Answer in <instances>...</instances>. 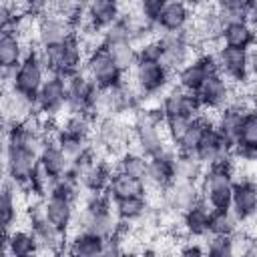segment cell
Here are the masks:
<instances>
[{
  "label": "cell",
  "mask_w": 257,
  "mask_h": 257,
  "mask_svg": "<svg viewBox=\"0 0 257 257\" xmlns=\"http://www.w3.org/2000/svg\"><path fill=\"white\" fill-rule=\"evenodd\" d=\"M30 231L36 237L38 243V251H46V253H58L62 249L64 243V233L62 229H58L56 225H52L48 219H38L30 223Z\"/></svg>",
  "instance_id": "22"
},
{
  "label": "cell",
  "mask_w": 257,
  "mask_h": 257,
  "mask_svg": "<svg viewBox=\"0 0 257 257\" xmlns=\"http://www.w3.org/2000/svg\"><path fill=\"white\" fill-rule=\"evenodd\" d=\"M147 165H149V159H145L143 153H124L120 159H118V171L120 173H126L131 177H137V179H143L145 181V175H147Z\"/></svg>",
  "instance_id": "42"
},
{
  "label": "cell",
  "mask_w": 257,
  "mask_h": 257,
  "mask_svg": "<svg viewBox=\"0 0 257 257\" xmlns=\"http://www.w3.org/2000/svg\"><path fill=\"white\" fill-rule=\"evenodd\" d=\"M191 120L193 118H189V116H167L165 124H167V131H169V135H171V139L175 143L185 135V131L191 124Z\"/></svg>",
  "instance_id": "49"
},
{
  "label": "cell",
  "mask_w": 257,
  "mask_h": 257,
  "mask_svg": "<svg viewBox=\"0 0 257 257\" xmlns=\"http://www.w3.org/2000/svg\"><path fill=\"white\" fill-rule=\"evenodd\" d=\"M135 86L141 94H157L169 82V70L161 60H139L135 64Z\"/></svg>",
  "instance_id": "7"
},
{
  "label": "cell",
  "mask_w": 257,
  "mask_h": 257,
  "mask_svg": "<svg viewBox=\"0 0 257 257\" xmlns=\"http://www.w3.org/2000/svg\"><path fill=\"white\" fill-rule=\"evenodd\" d=\"M197 96H199V102L203 108H221L223 104L229 102L231 88H229V82L225 80V76H221L217 72V74H211L201 84V88L197 90Z\"/></svg>",
  "instance_id": "20"
},
{
  "label": "cell",
  "mask_w": 257,
  "mask_h": 257,
  "mask_svg": "<svg viewBox=\"0 0 257 257\" xmlns=\"http://www.w3.org/2000/svg\"><path fill=\"white\" fill-rule=\"evenodd\" d=\"M195 26H197V30H199V34L203 36L205 42H211V40L221 38L223 28H225V24H223V20L219 18V14H217L215 8H213V10L207 8L205 12H201V14H199V20L195 22Z\"/></svg>",
  "instance_id": "37"
},
{
  "label": "cell",
  "mask_w": 257,
  "mask_h": 257,
  "mask_svg": "<svg viewBox=\"0 0 257 257\" xmlns=\"http://www.w3.org/2000/svg\"><path fill=\"white\" fill-rule=\"evenodd\" d=\"M211 126H213V124H211L207 118H203V116L193 118L191 124L187 126V131H185V135L177 141L179 151H181V153H195L197 147H199V143H201V139L205 137L207 128H211Z\"/></svg>",
  "instance_id": "35"
},
{
  "label": "cell",
  "mask_w": 257,
  "mask_h": 257,
  "mask_svg": "<svg viewBox=\"0 0 257 257\" xmlns=\"http://www.w3.org/2000/svg\"><path fill=\"white\" fill-rule=\"evenodd\" d=\"M82 42L76 36L66 38L64 42L52 44V46H38L36 54L42 60L44 68L52 74L68 76L80 68L82 62Z\"/></svg>",
  "instance_id": "2"
},
{
  "label": "cell",
  "mask_w": 257,
  "mask_h": 257,
  "mask_svg": "<svg viewBox=\"0 0 257 257\" xmlns=\"http://www.w3.org/2000/svg\"><path fill=\"white\" fill-rule=\"evenodd\" d=\"M215 10H217L219 18L223 20V24L243 22V20H247V14H249V2H245V0H217Z\"/></svg>",
  "instance_id": "40"
},
{
  "label": "cell",
  "mask_w": 257,
  "mask_h": 257,
  "mask_svg": "<svg viewBox=\"0 0 257 257\" xmlns=\"http://www.w3.org/2000/svg\"><path fill=\"white\" fill-rule=\"evenodd\" d=\"M147 191V185L143 179L131 177L126 173L116 171L110 179V185L106 189V193L112 197V201L116 199H126V197H143Z\"/></svg>",
  "instance_id": "28"
},
{
  "label": "cell",
  "mask_w": 257,
  "mask_h": 257,
  "mask_svg": "<svg viewBox=\"0 0 257 257\" xmlns=\"http://www.w3.org/2000/svg\"><path fill=\"white\" fill-rule=\"evenodd\" d=\"M233 151H235L239 157L247 159V161H257V145H253V147H249V149H241V147H235Z\"/></svg>",
  "instance_id": "52"
},
{
  "label": "cell",
  "mask_w": 257,
  "mask_h": 257,
  "mask_svg": "<svg viewBox=\"0 0 257 257\" xmlns=\"http://www.w3.org/2000/svg\"><path fill=\"white\" fill-rule=\"evenodd\" d=\"M110 179H112V173H110V167L104 163V161H96L88 171L86 175L82 177L80 185L90 193H100V191H106L108 185H110Z\"/></svg>",
  "instance_id": "34"
},
{
  "label": "cell",
  "mask_w": 257,
  "mask_h": 257,
  "mask_svg": "<svg viewBox=\"0 0 257 257\" xmlns=\"http://www.w3.org/2000/svg\"><path fill=\"white\" fill-rule=\"evenodd\" d=\"M66 78L60 74H52L50 78L44 80L38 96H36V108L44 114H56L66 106Z\"/></svg>",
  "instance_id": "8"
},
{
  "label": "cell",
  "mask_w": 257,
  "mask_h": 257,
  "mask_svg": "<svg viewBox=\"0 0 257 257\" xmlns=\"http://www.w3.org/2000/svg\"><path fill=\"white\" fill-rule=\"evenodd\" d=\"M163 110L167 116H189V118H197L199 110L203 108L199 102L197 92H189L183 88H175L171 90L165 98H163Z\"/></svg>",
  "instance_id": "15"
},
{
  "label": "cell",
  "mask_w": 257,
  "mask_h": 257,
  "mask_svg": "<svg viewBox=\"0 0 257 257\" xmlns=\"http://www.w3.org/2000/svg\"><path fill=\"white\" fill-rule=\"evenodd\" d=\"M74 26L64 16H42L36 24V42L38 46H52L64 42L66 38L74 36Z\"/></svg>",
  "instance_id": "13"
},
{
  "label": "cell",
  "mask_w": 257,
  "mask_h": 257,
  "mask_svg": "<svg viewBox=\"0 0 257 257\" xmlns=\"http://www.w3.org/2000/svg\"><path fill=\"white\" fill-rule=\"evenodd\" d=\"M169 0H139V12L153 24H157L163 8L167 6Z\"/></svg>",
  "instance_id": "48"
},
{
  "label": "cell",
  "mask_w": 257,
  "mask_h": 257,
  "mask_svg": "<svg viewBox=\"0 0 257 257\" xmlns=\"http://www.w3.org/2000/svg\"><path fill=\"white\" fill-rule=\"evenodd\" d=\"M16 195H18V189H16L14 181L8 179L6 185H4V189H2V197H0V215H2L4 231H10L12 223L16 221V215H18V209H16Z\"/></svg>",
  "instance_id": "38"
},
{
  "label": "cell",
  "mask_w": 257,
  "mask_h": 257,
  "mask_svg": "<svg viewBox=\"0 0 257 257\" xmlns=\"http://www.w3.org/2000/svg\"><path fill=\"white\" fill-rule=\"evenodd\" d=\"M237 223L239 219L233 215L231 209H213L211 221H209V233L211 235H235Z\"/></svg>",
  "instance_id": "41"
},
{
  "label": "cell",
  "mask_w": 257,
  "mask_h": 257,
  "mask_svg": "<svg viewBox=\"0 0 257 257\" xmlns=\"http://www.w3.org/2000/svg\"><path fill=\"white\" fill-rule=\"evenodd\" d=\"M131 141V135H128V128L118 122L114 116H104L100 118L98 122V128H96V143L110 151V153H116L120 149H124V145Z\"/></svg>",
  "instance_id": "19"
},
{
  "label": "cell",
  "mask_w": 257,
  "mask_h": 257,
  "mask_svg": "<svg viewBox=\"0 0 257 257\" xmlns=\"http://www.w3.org/2000/svg\"><path fill=\"white\" fill-rule=\"evenodd\" d=\"M253 145H257V110H247L245 116H243V120H241L237 147L249 149Z\"/></svg>",
  "instance_id": "45"
},
{
  "label": "cell",
  "mask_w": 257,
  "mask_h": 257,
  "mask_svg": "<svg viewBox=\"0 0 257 257\" xmlns=\"http://www.w3.org/2000/svg\"><path fill=\"white\" fill-rule=\"evenodd\" d=\"M161 52H163V48H161L159 38L147 40L139 48V60H161Z\"/></svg>",
  "instance_id": "50"
},
{
  "label": "cell",
  "mask_w": 257,
  "mask_h": 257,
  "mask_svg": "<svg viewBox=\"0 0 257 257\" xmlns=\"http://www.w3.org/2000/svg\"><path fill=\"white\" fill-rule=\"evenodd\" d=\"M102 243H104L102 237L88 231H80L70 239L68 253L78 257H96V255H102Z\"/></svg>",
  "instance_id": "32"
},
{
  "label": "cell",
  "mask_w": 257,
  "mask_h": 257,
  "mask_svg": "<svg viewBox=\"0 0 257 257\" xmlns=\"http://www.w3.org/2000/svg\"><path fill=\"white\" fill-rule=\"evenodd\" d=\"M201 193L213 209H229L233 199V169L229 161L213 163L203 173Z\"/></svg>",
  "instance_id": "1"
},
{
  "label": "cell",
  "mask_w": 257,
  "mask_h": 257,
  "mask_svg": "<svg viewBox=\"0 0 257 257\" xmlns=\"http://www.w3.org/2000/svg\"><path fill=\"white\" fill-rule=\"evenodd\" d=\"M163 193H165L163 199H165L167 207L177 211V213H181V215L201 201V195H199L201 191H199L197 183L185 181V179H177V177Z\"/></svg>",
  "instance_id": "11"
},
{
  "label": "cell",
  "mask_w": 257,
  "mask_h": 257,
  "mask_svg": "<svg viewBox=\"0 0 257 257\" xmlns=\"http://www.w3.org/2000/svg\"><path fill=\"white\" fill-rule=\"evenodd\" d=\"M231 153H233V149H231V147L223 141V137L217 133L215 124H213L211 128H207L205 137L201 139V143H199V147H197V151H195V155L201 159V163H203L205 167H209V165H213V163L229 161Z\"/></svg>",
  "instance_id": "18"
},
{
  "label": "cell",
  "mask_w": 257,
  "mask_h": 257,
  "mask_svg": "<svg viewBox=\"0 0 257 257\" xmlns=\"http://www.w3.org/2000/svg\"><path fill=\"white\" fill-rule=\"evenodd\" d=\"M52 0H22V8L26 14H32V16H40L44 14L48 8H50Z\"/></svg>",
  "instance_id": "51"
},
{
  "label": "cell",
  "mask_w": 257,
  "mask_h": 257,
  "mask_svg": "<svg viewBox=\"0 0 257 257\" xmlns=\"http://www.w3.org/2000/svg\"><path fill=\"white\" fill-rule=\"evenodd\" d=\"M189 18H191V10L185 0H169L157 20V26L163 32H181L183 28L189 26Z\"/></svg>",
  "instance_id": "23"
},
{
  "label": "cell",
  "mask_w": 257,
  "mask_h": 257,
  "mask_svg": "<svg viewBox=\"0 0 257 257\" xmlns=\"http://www.w3.org/2000/svg\"><path fill=\"white\" fill-rule=\"evenodd\" d=\"M181 253H183V255H203L205 249H203L201 245H193V243H191V245H185V247L181 249Z\"/></svg>",
  "instance_id": "54"
},
{
  "label": "cell",
  "mask_w": 257,
  "mask_h": 257,
  "mask_svg": "<svg viewBox=\"0 0 257 257\" xmlns=\"http://www.w3.org/2000/svg\"><path fill=\"white\" fill-rule=\"evenodd\" d=\"M86 74L96 82L98 88L122 84V70L112 60L106 46L94 48L86 58Z\"/></svg>",
  "instance_id": "3"
},
{
  "label": "cell",
  "mask_w": 257,
  "mask_h": 257,
  "mask_svg": "<svg viewBox=\"0 0 257 257\" xmlns=\"http://www.w3.org/2000/svg\"><path fill=\"white\" fill-rule=\"evenodd\" d=\"M36 108V100L18 92L16 88H8L6 96H4V116L10 124H18L28 120L34 114Z\"/></svg>",
  "instance_id": "21"
},
{
  "label": "cell",
  "mask_w": 257,
  "mask_h": 257,
  "mask_svg": "<svg viewBox=\"0 0 257 257\" xmlns=\"http://www.w3.org/2000/svg\"><path fill=\"white\" fill-rule=\"evenodd\" d=\"M161 64L171 72V70H181L187 62H189V54H191V46L185 42L181 32H163L161 38Z\"/></svg>",
  "instance_id": "10"
},
{
  "label": "cell",
  "mask_w": 257,
  "mask_h": 257,
  "mask_svg": "<svg viewBox=\"0 0 257 257\" xmlns=\"http://www.w3.org/2000/svg\"><path fill=\"white\" fill-rule=\"evenodd\" d=\"M209 255L215 257H227L235 253V245H233V235H211V241L207 243L205 249Z\"/></svg>",
  "instance_id": "47"
},
{
  "label": "cell",
  "mask_w": 257,
  "mask_h": 257,
  "mask_svg": "<svg viewBox=\"0 0 257 257\" xmlns=\"http://www.w3.org/2000/svg\"><path fill=\"white\" fill-rule=\"evenodd\" d=\"M106 50L110 52L112 60L116 62V66L126 72L131 68H135V64L139 62V48H135V44L131 40L126 42H116V44H108Z\"/></svg>",
  "instance_id": "39"
},
{
  "label": "cell",
  "mask_w": 257,
  "mask_h": 257,
  "mask_svg": "<svg viewBox=\"0 0 257 257\" xmlns=\"http://www.w3.org/2000/svg\"><path fill=\"white\" fill-rule=\"evenodd\" d=\"M28 52H24V40L16 32H2L0 36V66L16 68Z\"/></svg>",
  "instance_id": "29"
},
{
  "label": "cell",
  "mask_w": 257,
  "mask_h": 257,
  "mask_svg": "<svg viewBox=\"0 0 257 257\" xmlns=\"http://www.w3.org/2000/svg\"><path fill=\"white\" fill-rule=\"evenodd\" d=\"M40 165L52 175V177H62L70 169V159L66 153L60 149L58 143H48L42 153H40Z\"/></svg>",
  "instance_id": "31"
},
{
  "label": "cell",
  "mask_w": 257,
  "mask_h": 257,
  "mask_svg": "<svg viewBox=\"0 0 257 257\" xmlns=\"http://www.w3.org/2000/svg\"><path fill=\"white\" fill-rule=\"evenodd\" d=\"M2 2H10V0H2Z\"/></svg>",
  "instance_id": "56"
},
{
  "label": "cell",
  "mask_w": 257,
  "mask_h": 257,
  "mask_svg": "<svg viewBox=\"0 0 257 257\" xmlns=\"http://www.w3.org/2000/svg\"><path fill=\"white\" fill-rule=\"evenodd\" d=\"M90 116H92V114H70V116L66 118V122L62 124L60 133L70 135V137H76V139H86V141H88L90 131H92Z\"/></svg>",
  "instance_id": "44"
},
{
  "label": "cell",
  "mask_w": 257,
  "mask_h": 257,
  "mask_svg": "<svg viewBox=\"0 0 257 257\" xmlns=\"http://www.w3.org/2000/svg\"><path fill=\"white\" fill-rule=\"evenodd\" d=\"M221 72L219 70V60H217V54H201L199 58L187 62L181 70H179V86L183 90H189V92H197L201 88V84L211 76V74H217Z\"/></svg>",
  "instance_id": "5"
},
{
  "label": "cell",
  "mask_w": 257,
  "mask_h": 257,
  "mask_svg": "<svg viewBox=\"0 0 257 257\" xmlns=\"http://www.w3.org/2000/svg\"><path fill=\"white\" fill-rule=\"evenodd\" d=\"M247 22L251 26H257V0H249V14H247Z\"/></svg>",
  "instance_id": "53"
},
{
  "label": "cell",
  "mask_w": 257,
  "mask_h": 257,
  "mask_svg": "<svg viewBox=\"0 0 257 257\" xmlns=\"http://www.w3.org/2000/svg\"><path fill=\"white\" fill-rule=\"evenodd\" d=\"M38 163H40L38 153L30 151L22 145L6 143V173H8V179H12L16 183L30 181Z\"/></svg>",
  "instance_id": "6"
},
{
  "label": "cell",
  "mask_w": 257,
  "mask_h": 257,
  "mask_svg": "<svg viewBox=\"0 0 257 257\" xmlns=\"http://www.w3.org/2000/svg\"><path fill=\"white\" fill-rule=\"evenodd\" d=\"M251 54V70H249V76L257 82V52H249Z\"/></svg>",
  "instance_id": "55"
},
{
  "label": "cell",
  "mask_w": 257,
  "mask_h": 257,
  "mask_svg": "<svg viewBox=\"0 0 257 257\" xmlns=\"http://www.w3.org/2000/svg\"><path fill=\"white\" fill-rule=\"evenodd\" d=\"M131 40L133 42V32H131V26L126 22L124 16L116 18L112 24H108L102 32V44L108 46V44H116V42H126Z\"/></svg>",
  "instance_id": "43"
},
{
  "label": "cell",
  "mask_w": 257,
  "mask_h": 257,
  "mask_svg": "<svg viewBox=\"0 0 257 257\" xmlns=\"http://www.w3.org/2000/svg\"><path fill=\"white\" fill-rule=\"evenodd\" d=\"M147 211H149V205H147L145 195L143 197H126V199H116L114 201V213L124 223L139 221L141 217H145Z\"/></svg>",
  "instance_id": "36"
},
{
  "label": "cell",
  "mask_w": 257,
  "mask_h": 257,
  "mask_svg": "<svg viewBox=\"0 0 257 257\" xmlns=\"http://www.w3.org/2000/svg\"><path fill=\"white\" fill-rule=\"evenodd\" d=\"M44 201H46V219L58 229L66 231L74 219V201L56 193H50Z\"/></svg>",
  "instance_id": "24"
},
{
  "label": "cell",
  "mask_w": 257,
  "mask_h": 257,
  "mask_svg": "<svg viewBox=\"0 0 257 257\" xmlns=\"http://www.w3.org/2000/svg\"><path fill=\"white\" fill-rule=\"evenodd\" d=\"M38 253V243L32 231H4V255L6 257H28Z\"/></svg>",
  "instance_id": "25"
},
{
  "label": "cell",
  "mask_w": 257,
  "mask_h": 257,
  "mask_svg": "<svg viewBox=\"0 0 257 257\" xmlns=\"http://www.w3.org/2000/svg\"><path fill=\"white\" fill-rule=\"evenodd\" d=\"M135 143L139 145V153H143L145 157H155V155L165 151V143H163L159 124L151 122L145 114L137 116V122H135Z\"/></svg>",
  "instance_id": "16"
},
{
  "label": "cell",
  "mask_w": 257,
  "mask_h": 257,
  "mask_svg": "<svg viewBox=\"0 0 257 257\" xmlns=\"http://www.w3.org/2000/svg\"><path fill=\"white\" fill-rule=\"evenodd\" d=\"M86 14L96 30H104L116 18H120V0H88Z\"/></svg>",
  "instance_id": "26"
},
{
  "label": "cell",
  "mask_w": 257,
  "mask_h": 257,
  "mask_svg": "<svg viewBox=\"0 0 257 257\" xmlns=\"http://www.w3.org/2000/svg\"><path fill=\"white\" fill-rule=\"evenodd\" d=\"M217 60H219V70L237 80L243 82L249 76L251 70V54L247 48H235V46H221L217 52Z\"/></svg>",
  "instance_id": "9"
},
{
  "label": "cell",
  "mask_w": 257,
  "mask_h": 257,
  "mask_svg": "<svg viewBox=\"0 0 257 257\" xmlns=\"http://www.w3.org/2000/svg\"><path fill=\"white\" fill-rule=\"evenodd\" d=\"M44 72H46V68H44L42 60L38 58L36 50H32L16 66L14 80H12V86L10 88H16L18 92H22V94H26V96H30V98L36 100V96H38V92H40V88H42V84L46 80L44 78Z\"/></svg>",
  "instance_id": "4"
},
{
  "label": "cell",
  "mask_w": 257,
  "mask_h": 257,
  "mask_svg": "<svg viewBox=\"0 0 257 257\" xmlns=\"http://www.w3.org/2000/svg\"><path fill=\"white\" fill-rule=\"evenodd\" d=\"M211 213H213V207L201 197V201L191 207L189 211L183 213V225H185V231L193 237H203L209 233V221H211Z\"/></svg>",
  "instance_id": "27"
},
{
  "label": "cell",
  "mask_w": 257,
  "mask_h": 257,
  "mask_svg": "<svg viewBox=\"0 0 257 257\" xmlns=\"http://www.w3.org/2000/svg\"><path fill=\"white\" fill-rule=\"evenodd\" d=\"M251 110L249 102H235V104H229L217 118L215 122V128L217 133L223 137V141L235 149L237 143H239V128H241V120L245 116V112Z\"/></svg>",
  "instance_id": "14"
},
{
  "label": "cell",
  "mask_w": 257,
  "mask_h": 257,
  "mask_svg": "<svg viewBox=\"0 0 257 257\" xmlns=\"http://www.w3.org/2000/svg\"><path fill=\"white\" fill-rule=\"evenodd\" d=\"M56 143H58V145H60V149L66 153V157L70 159V163H72L74 159H78L82 153H86V151L90 149V145H88V141H86V139H76V137H70V135H64V133H60V135H58Z\"/></svg>",
  "instance_id": "46"
},
{
  "label": "cell",
  "mask_w": 257,
  "mask_h": 257,
  "mask_svg": "<svg viewBox=\"0 0 257 257\" xmlns=\"http://www.w3.org/2000/svg\"><path fill=\"white\" fill-rule=\"evenodd\" d=\"M233 215L239 221H247L257 215V183L255 181H239L233 185L231 207Z\"/></svg>",
  "instance_id": "17"
},
{
  "label": "cell",
  "mask_w": 257,
  "mask_h": 257,
  "mask_svg": "<svg viewBox=\"0 0 257 257\" xmlns=\"http://www.w3.org/2000/svg\"><path fill=\"white\" fill-rule=\"evenodd\" d=\"M205 173V165L195 153H179L175 157V177L197 183Z\"/></svg>",
  "instance_id": "33"
},
{
  "label": "cell",
  "mask_w": 257,
  "mask_h": 257,
  "mask_svg": "<svg viewBox=\"0 0 257 257\" xmlns=\"http://www.w3.org/2000/svg\"><path fill=\"white\" fill-rule=\"evenodd\" d=\"M175 157L177 155L167 151V149L155 157H149L145 185H151L159 191H165L175 181Z\"/></svg>",
  "instance_id": "12"
},
{
  "label": "cell",
  "mask_w": 257,
  "mask_h": 257,
  "mask_svg": "<svg viewBox=\"0 0 257 257\" xmlns=\"http://www.w3.org/2000/svg\"><path fill=\"white\" fill-rule=\"evenodd\" d=\"M223 46H235V48H249L255 42V28L243 20V22H231L225 24L221 34Z\"/></svg>",
  "instance_id": "30"
}]
</instances>
